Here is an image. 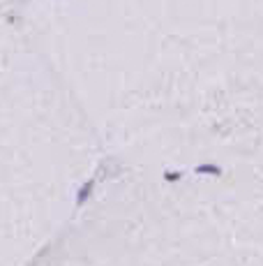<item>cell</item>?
<instances>
[{"instance_id":"obj_1","label":"cell","mask_w":263,"mask_h":266,"mask_svg":"<svg viewBox=\"0 0 263 266\" xmlns=\"http://www.w3.org/2000/svg\"><path fill=\"white\" fill-rule=\"evenodd\" d=\"M90 190H92V181L90 183H86L81 190H79V195H76V199H79V204H83L86 199H88V195H90Z\"/></svg>"},{"instance_id":"obj_2","label":"cell","mask_w":263,"mask_h":266,"mask_svg":"<svg viewBox=\"0 0 263 266\" xmlns=\"http://www.w3.org/2000/svg\"><path fill=\"white\" fill-rule=\"evenodd\" d=\"M196 174H219V169L212 165H203V167H196Z\"/></svg>"},{"instance_id":"obj_3","label":"cell","mask_w":263,"mask_h":266,"mask_svg":"<svg viewBox=\"0 0 263 266\" xmlns=\"http://www.w3.org/2000/svg\"><path fill=\"white\" fill-rule=\"evenodd\" d=\"M166 178H169V181H175V178H180V174H173V171H169V174H166Z\"/></svg>"}]
</instances>
